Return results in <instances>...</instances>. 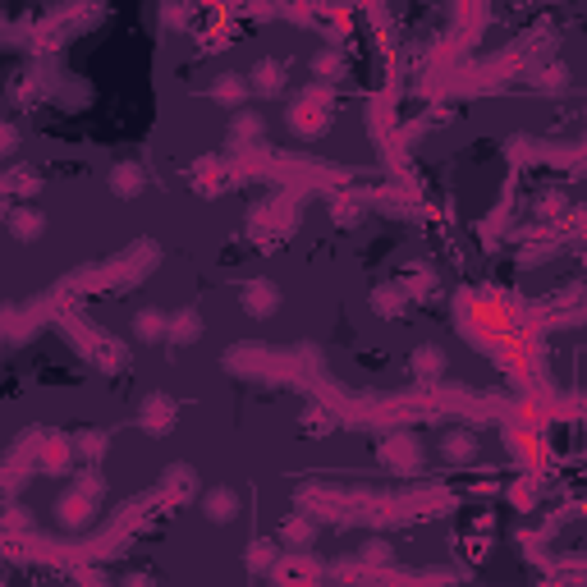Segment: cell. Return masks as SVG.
<instances>
[{"label": "cell", "instance_id": "1", "mask_svg": "<svg viewBox=\"0 0 587 587\" xmlns=\"http://www.w3.org/2000/svg\"><path fill=\"white\" fill-rule=\"evenodd\" d=\"M202 509H207V519H211V523H230V519H234V509H239V496H234L230 486H216V491L207 496V505H202Z\"/></svg>", "mask_w": 587, "mask_h": 587}]
</instances>
